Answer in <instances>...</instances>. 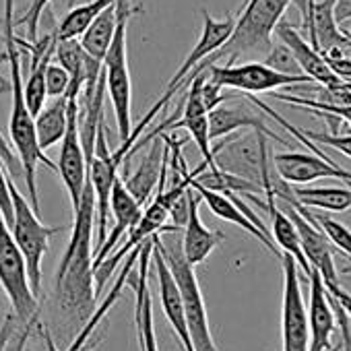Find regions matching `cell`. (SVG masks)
<instances>
[{
    "instance_id": "obj_7",
    "label": "cell",
    "mask_w": 351,
    "mask_h": 351,
    "mask_svg": "<svg viewBox=\"0 0 351 351\" xmlns=\"http://www.w3.org/2000/svg\"><path fill=\"white\" fill-rule=\"evenodd\" d=\"M0 287L9 300L11 312L21 322L38 318L40 298L34 293L25 256L3 211H0Z\"/></svg>"
},
{
    "instance_id": "obj_38",
    "label": "cell",
    "mask_w": 351,
    "mask_h": 351,
    "mask_svg": "<svg viewBox=\"0 0 351 351\" xmlns=\"http://www.w3.org/2000/svg\"><path fill=\"white\" fill-rule=\"evenodd\" d=\"M328 293H330V298H335V300L341 304V308L347 312V316H349V320H351V293H349V291H345L341 285L328 287Z\"/></svg>"
},
{
    "instance_id": "obj_28",
    "label": "cell",
    "mask_w": 351,
    "mask_h": 351,
    "mask_svg": "<svg viewBox=\"0 0 351 351\" xmlns=\"http://www.w3.org/2000/svg\"><path fill=\"white\" fill-rule=\"evenodd\" d=\"M293 205H298V203H293ZM298 207H300V211H302L308 219H312V221L326 234V238L332 242L335 248H339L343 254H347V256L351 258V230H349L347 226H343L341 221H337V219H332V217H328V215L310 211V209H306V207H302V205H298Z\"/></svg>"
},
{
    "instance_id": "obj_29",
    "label": "cell",
    "mask_w": 351,
    "mask_h": 351,
    "mask_svg": "<svg viewBox=\"0 0 351 351\" xmlns=\"http://www.w3.org/2000/svg\"><path fill=\"white\" fill-rule=\"evenodd\" d=\"M269 95L279 101H287L291 106L306 108L308 112H312L320 118H326V120L337 118L341 122L351 124V106H330V104H322V101H316V99L304 97V95H287V93H269Z\"/></svg>"
},
{
    "instance_id": "obj_8",
    "label": "cell",
    "mask_w": 351,
    "mask_h": 351,
    "mask_svg": "<svg viewBox=\"0 0 351 351\" xmlns=\"http://www.w3.org/2000/svg\"><path fill=\"white\" fill-rule=\"evenodd\" d=\"M9 191L13 199V236L25 256L29 281L34 287V293L40 298L42 293V263L46 252L50 250V240L54 234L62 232V228H50L40 221V213L27 203L29 199L23 197V193L17 189L15 180L9 176Z\"/></svg>"
},
{
    "instance_id": "obj_22",
    "label": "cell",
    "mask_w": 351,
    "mask_h": 351,
    "mask_svg": "<svg viewBox=\"0 0 351 351\" xmlns=\"http://www.w3.org/2000/svg\"><path fill=\"white\" fill-rule=\"evenodd\" d=\"M337 0H318L312 7L308 19L304 21V29L310 36V44L320 54H326L335 48L351 52V36L339 27V21L335 17Z\"/></svg>"
},
{
    "instance_id": "obj_20",
    "label": "cell",
    "mask_w": 351,
    "mask_h": 351,
    "mask_svg": "<svg viewBox=\"0 0 351 351\" xmlns=\"http://www.w3.org/2000/svg\"><path fill=\"white\" fill-rule=\"evenodd\" d=\"M275 36H277V40H279L281 44H285V46L291 50V54L295 56V60H298L302 73L308 75L314 83H320L322 87H332V85L343 83V79H339V77L330 71V66L326 64V60L322 58V54H320L318 50H314V46H312L310 42H306V40L302 38V34H300L289 21L283 19V21L279 23Z\"/></svg>"
},
{
    "instance_id": "obj_44",
    "label": "cell",
    "mask_w": 351,
    "mask_h": 351,
    "mask_svg": "<svg viewBox=\"0 0 351 351\" xmlns=\"http://www.w3.org/2000/svg\"><path fill=\"white\" fill-rule=\"evenodd\" d=\"M91 351H93V349H91Z\"/></svg>"
},
{
    "instance_id": "obj_5",
    "label": "cell",
    "mask_w": 351,
    "mask_h": 351,
    "mask_svg": "<svg viewBox=\"0 0 351 351\" xmlns=\"http://www.w3.org/2000/svg\"><path fill=\"white\" fill-rule=\"evenodd\" d=\"M248 99L254 106H258L267 116H271L275 122H279L300 143H304V147L314 151V153H302L300 151V153H277V155H273L275 171H277V176L283 182H289V184H310V182H316V180L332 178V180H339V182H345V184L351 186V171L341 167L339 163H335L328 155H324V151L320 147H316V143L310 141L302 132V128H298L291 122H287L279 112H275L271 106H267L258 97L248 95Z\"/></svg>"
},
{
    "instance_id": "obj_16",
    "label": "cell",
    "mask_w": 351,
    "mask_h": 351,
    "mask_svg": "<svg viewBox=\"0 0 351 351\" xmlns=\"http://www.w3.org/2000/svg\"><path fill=\"white\" fill-rule=\"evenodd\" d=\"M191 189L201 197V201H205L207 203V207L211 209V213L213 215H217L219 219H223V221H230V223H236L238 228H242L244 232H248L250 236H254L258 242H263L275 256H279V258H283V252L281 250H277V244L273 242V236H271V232L267 230V226L256 217V213L250 209V207H246V209H240L230 197H226V195H221V193H217V191H211V189H207V186H203V184H199L197 182V178H195V182L191 184Z\"/></svg>"
},
{
    "instance_id": "obj_15",
    "label": "cell",
    "mask_w": 351,
    "mask_h": 351,
    "mask_svg": "<svg viewBox=\"0 0 351 351\" xmlns=\"http://www.w3.org/2000/svg\"><path fill=\"white\" fill-rule=\"evenodd\" d=\"M265 112L254 106L248 95H230L219 108H215L213 112H209V130H211V141L213 138H221L226 134H232L240 128H252L254 132H261L265 136H271L283 145H287L285 138H281L277 132H273L267 122H265Z\"/></svg>"
},
{
    "instance_id": "obj_35",
    "label": "cell",
    "mask_w": 351,
    "mask_h": 351,
    "mask_svg": "<svg viewBox=\"0 0 351 351\" xmlns=\"http://www.w3.org/2000/svg\"><path fill=\"white\" fill-rule=\"evenodd\" d=\"M38 324H40V318H34L32 322H21L17 326V330L13 332L11 341L7 343L5 351H27L25 349L27 347V341H29L32 332L38 330Z\"/></svg>"
},
{
    "instance_id": "obj_39",
    "label": "cell",
    "mask_w": 351,
    "mask_h": 351,
    "mask_svg": "<svg viewBox=\"0 0 351 351\" xmlns=\"http://www.w3.org/2000/svg\"><path fill=\"white\" fill-rule=\"evenodd\" d=\"M335 17H337V21H339V25L351 21V0H337Z\"/></svg>"
},
{
    "instance_id": "obj_36",
    "label": "cell",
    "mask_w": 351,
    "mask_h": 351,
    "mask_svg": "<svg viewBox=\"0 0 351 351\" xmlns=\"http://www.w3.org/2000/svg\"><path fill=\"white\" fill-rule=\"evenodd\" d=\"M0 211L7 217L9 226H13V199L9 191V173L3 159H0Z\"/></svg>"
},
{
    "instance_id": "obj_25",
    "label": "cell",
    "mask_w": 351,
    "mask_h": 351,
    "mask_svg": "<svg viewBox=\"0 0 351 351\" xmlns=\"http://www.w3.org/2000/svg\"><path fill=\"white\" fill-rule=\"evenodd\" d=\"M279 201L298 203L306 209H322L330 213H343L351 209V189H339V186H324V189H312V186H298L291 189L289 195L281 197Z\"/></svg>"
},
{
    "instance_id": "obj_11",
    "label": "cell",
    "mask_w": 351,
    "mask_h": 351,
    "mask_svg": "<svg viewBox=\"0 0 351 351\" xmlns=\"http://www.w3.org/2000/svg\"><path fill=\"white\" fill-rule=\"evenodd\" d=\"M283 304H281V351H310L308 308L300 287V267L283 254Z\"/></svg>"
},
{
    "instance_id": "obj_31",
    "label": "cell",
    "mask_w": 351,
    "mask_h": 351,
    "mask_svg": "<svg viewBox=\"0 0 351 351\" xmlns=\"http://www.w3.org/2000/svg\"><path fill=\"white\" fill-rule=\"evenodd\" d=\"M48 9H50V0H32V5L25 11V15L17 19V27L25 29L27 42H32V44L38 42V38H40V23H42V17H44V13Z\"/></svg>"
},
{
    "instance_id": "obj_4",
    "label": "cell",
    "mask_w": 351,
    "mask_h": 351,
    "mask_svg": "<svg viewBox=\"0 0 351 351\" xmlns=\"http://www.w3.org/2000/svg\"><path fill=\"white\" fill-rule=\"evenodd\" d=\"M155 248L163 254L176 283H178L182 304H184V316L186 324L191 330V339L197 351H219V347L213 341V332L209 326V316H207V306L203 300L201 283L197 279L195 267L186 261L184 250H182V238L169 236L163 240L161 234L153 236Z\"/></svg>"
},
{
    "instance_id": "obj_2",
    "label": "cell",
    "mask_w": 351,
    "mask_h": 351,
    "mask_svg": "<svg viewBox=\"0 0 351 351\" xmlns=\"http://www.w3.org/2000/svg\"><path fill=\"white\" fill-rule=\"evenodd\" d=\"M3 40L7 52V64L11 75V118H9V138L15 147V153L23 167V180L27 186V199L36 213H40V195H38V165L44 163L48 169L58 171V165L40 149L38 132H36V118L27 108L25 101V81H23V60H21V46L19 36L15 34L17 19H15V0H5L3 11Z\"/></svg>"
},
{
    "instance_id": "obj_37",
    "label": "cell",
    "mask_w": 351,
    "mask_h": 351,
    "mask_svg": "<svg viewBox=\"0 0 351 351\" xmlns=\"http://www.w3.org/2000/svg\"><path fill=\"white\" fill-rule=\"evenodd\" d=\"M21 324V320L15 314H7V318L0 324V351H5L7 343L11 341L13 332L17 330V326Z\"/></svg>"
},
{
    "instance_id": "obj_23",
    "label": "cell",
    "mask_w": 351,
    "mask_h": 351,
    "mask_svg": "<svg viewBox=\"0 0 351 351\" xmlns=\"http://www.w3.org/2000/svg\"><path fill=\"white\" fill-rule=\"evenodd\" d=\"M189 201H191V209H189V219L186 226L182 230V250L186 261L193 267L203 265L209 254L226 240V236L221 232H213L209 230L201 215H199V205H201V197L191 189L189 193Z\"/></svg>"
},
{
    "instance_id": "obj_26",
    "label": "cell",
    "mask_w": 351,
    "mask_h": 351,
    "mask_svg": "<svg viewBox=\"0 0 351 351\" xmlns=\"http://www.w3.org/2000/svg\"><path fill=\"white\" fill-rule=\"evenodd\" d=\"M69 95L50 99L46 108L36 116V132L40 149L46 153L52 145L62 143L69 128Z\"/></svg>"
},
{
    "instance_id": "obj_18",
    "label": "cell",
    "mask_w": 351,
    "mask_h": 351,
    "mask_svg": "<svg viewBox=\"0 0 351 351\" xmlns=\"http://www.w3.org/2000/svg\"><path fill=\"white\" fill-rule=\"evenodd\" d=\"M310 279V300H308V326H310V351H332V332L337 326V314L330 304L328 289L318 275L312 271Z\"/></svg>"
},
{
    "instance_id": "obj_33",
    "label": "cell",
    "mask_w": 351,
    "mask_h": 351,
    "mask_svg": "<svg viewBox=\"0 0 351 351\" xmlns=\"http://www.w3.org/2000/svg\"><path fill=\"white\" fill-rule=\"evenodd\" d=\"M310 141L332 147L335 151L343 153L351 159V134H332V132H314V130H302Z\"/></svg>"
},
{
    "instance_id": "obj_30",
    "label": "cell",
    "mask_w": 351,
    "mask_h": 351,
    "mask_svg": "<svg viewBox=\"0 0 351 351\" xmlns=\"http://www.w3.org/2000/svg\"><path fill=\"white\" fill-rule=\"evenodd\" d=\"M265 64L271 66L277 73H283V75H304L298 60H295V56L291 54V50L285 44H281L279 40L273 44L269 56L265 58Z\"/></svg>"
},
{
    "instance_id": "obj_21",
    "label": "cell",
    "mask_w": 351,
    "mask_h": 351,
    "mask_svg": "<svg viewBox=\"0 0 351 351\" xmlns=\"http://www.w3.org/2000/svg\"><path fill=\"white\" fill-rule=\"evenodd\" d=\"M143 211H145V207H141V203L130 195V191L126 189L124 180L118 178V182L114 186V193H112V201H110V213L114 215V228L110 230L104 246L95 252V269L108 256H112V252L118 246L120 238L124 234H130V230L143 217Z\"/></svg>"
},
{
    "instance_id": "obj_43",
    "label": "cell",
    "mask_w": 351,
    "mask_h": 351,
    "mask_svg": "<svg viewBox=\"0 0 351 351\" xmlns=\"http://www.w3.org/2000/svg\"><path fill=\"white\" fill-rule=\"evenodd\" d=\"M69 3H71V9H73V5H75V0H69Z\"/></svg>"
},
{
    "instance_id": "obj_42",
    "label": "cell",
    "mask_w": 351,
    "mask_h": 351,
    "mask_svg": "<svg viewBox=\"0 0 351 351\" xmlns=\"http://www.w3.org/2000/svg\"><path fill=\"white\" fill-rule=\"evenodd\" d=\"M341 349H343V345H337V347H335L332 351H341Z\"/></svg>"
},
{
    "instance_id": "obj_34",
    "label": "cell",
    "mask_w": 351,
    "mask_h": 351,
    "mask_svg": "<svg viewBox=\"0 0 351 351\" xmlns=\"http://www.w3.org/2000/svg\"><path fill=\"white\" fill-rule=\"evenodd\" d=\"M5 62H7V52L3 50V52H0V66H3ZM0 159H3L9 176H13V178H17L19 173H23L21 161H19L17 153L11 151V145H9V141H7V136L3 132H0Z\"/></svg>"
},
{
    "instance_id": "obj_19",
    "label": "cell",
    "mask_w": 351,
    "mask_h": 351,
    "mask_svg": "<svg viewBox=\"0 0 351 351\" xmlns=\"http://www.w3.org/2000/svg\"><path fill=\"white\" fill-rule=\"evenodd\" d=\"M153 258V238L143 244L138 263H136V283H134V322L138 332L141 351H159L153 322V304H151V285H149V269Z\"/></svg>"
},
{
    "instance_id": "obj_9",
    "label": "cell",
    "mask_w": 351,
    "mask_h": 351,
    "mask_svg": "<svg viewBox=\"0 0 351 351\" xmlns=\"http://www.w3.org/2000/svg\"><path fill=\"white\" fill-rule=\"evenodd\" d=\"M201 17H203V27H201V36L195 44V48L191 50V54L186 56V60L182 62V66L176 71V75L171 77V81L167 83L163 95L151 106V110L141 118L147 126L155 120V116L167 106V101L186 87V81L189 77L203 64L207 62L211 56H215L232 38L234 29H236V21H238V15H228L226 19H215L211 17V13L207 9H201Z\"/></svg>"
},
{
    "instance_id": "obj_1",
    "label": "cell",
    "mask_w": 351,
    "mask_h": 351,
    "mask_svg": "<svg viewBox=\"0 0 351 351\" xmlns=\"http://www.w3.org/2000/svg\"><path fill=\"white\" fill-rule=\"evenodd\" d=\"M97 226L95 193L91 182L85 189L81 207L75 211L73 232L66 250L58 263L54 277L56 306L71 322L87 324L97 310V285H95V248L93 230Z\"/></svg>"
},
{
    "instance_id": "obj_17",
    "label": "cell",
    "mask_w": 351,
    "mask_h": 351,
    "mask_svg": "<svg viewBox=\"0 0 351 351\" xmlns=\"http://www.w3.org/2000/svg\"><path fill=\"white\" fill-rule=\"evenodd\" d=\"M153 267L157 273V285H159V302H161V310L165 320L171 324L176 337H178L180 345L184 351H197L191 339V330L186 324V316H184V304H182V295L178 289V283H176L163 254L155 248L153 244Z\"/></svg>"
},
{
    "instance_id": "obj_13",
    "label": "cell",
    "mask_w": 351,
    "mask_h": 351,
    "mask_svg": "<svg viewBox=\"0 0 351 351\" xmlns=\"http://www.w3.org/2000/svg\"><path fill=\"white\" fill-rule=\"evenodd\" d=\"M279 207L295 223L298 234H300V242H302V250H304V256H306L310 269L318 271V275L322 277L326 289L335 287V285H341L339 277H337V269H335V258H332V242L326 238V234L312 219H308L300 211L298 205L287 203V201H279Z\"/></svg>"
},
{
    "instance_id": "obj_32",
    "label": "cell",
    "mask_w": 351,
    "mask_h": 351,
    "mask_svg": "<svg viewBox=\"0 0 351 351\" xmlns=\"http://www.w3.org/2000/svg\"><path fill=\"white\" fill-rule=\"evenodd\" d=\"M46 89H48V97H52V99L69 95V89H71V75H69V71L62 69L58 62H52V64L48 66V73H46Z\"/></svg>"
},
{
    "instance_id": "obj_24",
    "label": "cell",
    "mask_w": 351,
    "mask_h": 351,
    "mask_svg": "<svg viewBox=\"0 0 351 351\" xmlns=\"http://www.w3.org/2000/svg\"><path fill=\"white\" fill-rule=\"evenodd\" d=\"M163 153H165L163 147L159 143H153L151 149L147 151V155L141 159L134 173L124 178L126 189L141 203V207H147L151 203V199L155 197L153 193H157L161 171H163Z\"/></svg>"
},
{
    "instance_id": "obj_14",
    "label": "cell",
    "mask_w": 351,
    "mask_h": 351,
    "mask_svg": "<svg viewBox=\"0 0 351 351\" xmlns=\"http://www.w3.org/2000/svg\"><path fill=\"white\" fill-rule=\"evenodd\" d=\"M215 161L221 171L263 186V167L269 161L267 136L256 132V145L248 136L234 143H221L215 149Z\"/></svg>"
},
{
    "instance_id": "obj_3",
    "label": "cell",
    "mask_w": 351,
    "mask_h": 351,
    "mask_svg": "<svg viewBox=\"0 0 351 351\" xmlns=\"http://www.w3.org/2000/svg\"><path fill=\"white\" fill-rule=\"evenodd\" d=\"M291 3L295 0H244L230 42L207 64H215V60L234 64L238 58H267L275 44L273 36Z\"/></svg>"
},
{
    "instance_id": "obj_6",
    "label": "cell",
    "mask_w": 351,
    "mask_h": 351,
    "mask_svg": "<svg viewBox=\"0 0 351 351\" xmlns=\"http://www.w3.org/2000/svg\"><path fill=\"white\" fill-rule=\"evenodd\" d=\"M118 27L112 40V46L104 60V73H106V87L108 95L114 108L116 126L120 141H128L132 134V83H130V71H128V56H126V27L130 17L138 11L132 7V0H118Z\"/></svg>"
},
{
    "instance_id": "obj_12",
    "label": "cell",
    "mask_w": 351,
    "mask_h": 351,
    "mask_svg": "<svg viewBox=\"0 0 351 351\" xmlns=\"http://www.w3.org/2000/svg\"><path fill=\"white\" fill-rule=\"evenodd\" d=\"M69 128L60 143V157H58V176L69 193L73 213L81 207L85 189L89 184V161L85 155V147L81 141V126H79V99L69 97Z\"/></svg>"
},
{
    "instance_id": "obj_10",
    "label": "cell",
    "mask_w": 351,
    "mask_h": 351,
    "mask_svg": "<svg viewBox=\"0 0 351 351\" xmlns=\"http://www.w3.org/2000/svg\"><path fill=\"white\" fill-rule=\"evenodd\" d=\"M211 81L223 89L252 93H275L281 87L308 85L314 83L308 75H283L267 66L265 62H244V64H207Z\"/></svg>"
},
{
    "instance_id": "obj_40",
    "label": "cell",
    "mask_w": 351,
    "mask_h": 351,
    "mask_svg": "<svg viewBox=\"0 0 351 351\" xmlns=\"http://www.w3.org/2000/svg\"><path fill=\"white\" fill-rule=\"evenodd\" d=\"M316 5V0H306V13H304V21L308 19V15H310V11H312V7Z\"/></svg>"
},
{
    "instance_id": "obj_41",
    "label": "cell",
    "mask_w": 351,
    "mask_h": 351,
    "mask_svg": "<svg viewBox=\"0 0 351 351\" xmlns=\"http://www.w3.org/2000/svg\"><path fill=\"white\" fill-rule=\"evenodd\" d=\"M343 273H345V275H351V267H345V269H343Z\"/></svg>"
},
{
    "instance_id": "obj_27",
    "label": "cell",
    "mask_w": 351,
    "mask_h": 351,
    "mask_svg": "<svg viewBox=\"0 0 351 351\" xmlns=\"http://www.w3.org/2000/svg\"><path fill=\"white\" fill-rule=\"evenodd\" d=\"M116 5L110 7L108 11H104L91 23V27L85 32V36L81 38V44H83L85 52L91 58L99 60V62L106 60V54H108V50L112 46L114 34H116V27H118V11H116Z\"/></svg>"
}]
</instances>
